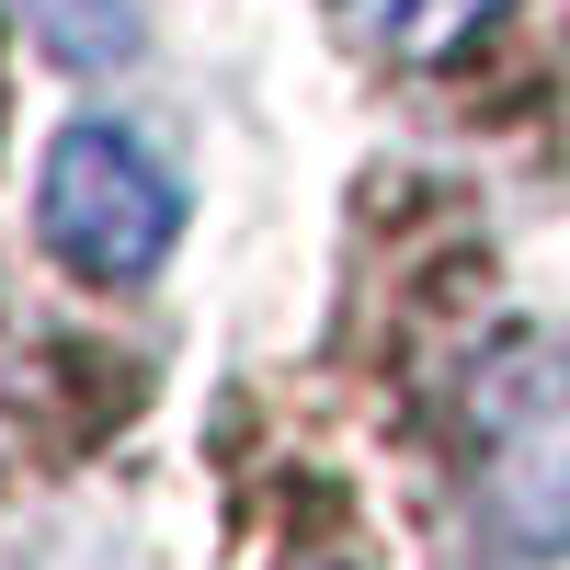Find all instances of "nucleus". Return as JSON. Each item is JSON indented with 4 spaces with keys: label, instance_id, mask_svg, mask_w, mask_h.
<instances>
[{
    "label": "nucleus",
    "instance_id": "f257e3e1",
    "mask_svg": "<svg viewBox=\"0 0 570 570\" xmlns=\"http://www.w3.org/2000/svg\"><path fill=\"white\" fill-rule=\"evenodd\" d=\"M468 491L502 559L570 548V343L513 331L468 376Z\"/></svg>",
    "mask_w": 570,
    "mask_h": 570
},
{
    "label": "nucleus",
    "instance_id": "f03ea898",
    "mask_svg": "<svg viewBox=\"0 0 570 570\" xmlns=\"http://www.w3.org/2000/svg\"><path fill=\"white\" fill-rule=\"evenodd\" d=\"M35 228L80 285H149L183 240V171L160 160L149 126H115V115H80L46 137V171H35Z\"/></svg>",
    "mask_w": 570,
    "mask_h": 570
},
{
    "label": "nucleus",
    "instance_id": "7ed1b4c3",
    "mask_svg": "<svg viewBox=\"0 0 570 570\" xmlns=\"http://www.w3.org/2000/svg\"><path fill=\"white\" fill-rule=\"evenodd\" d=\"M23 35L46 46L58 69H126L137 58V0H23Z\"/></svg>",
    "mask_w": 570,
    "mask_h": 570
},
{
    "label": "nucleus",
    "instance_id": "20e7f679",
    "mask_svg": "<svg viewBox=\"0 0 570 570\" xmlns=\"http://www.w3.org/2000/svg\"><path fill=\"white\" fill-rule=\"evenodd\" d=\"M354 12H365L376 35H389L400 58H456V46L480 35V23L502 12V0H354Z\"/></svg>",
    "mask_w": 570,
    "mask_h": 570
}]
</instances>
